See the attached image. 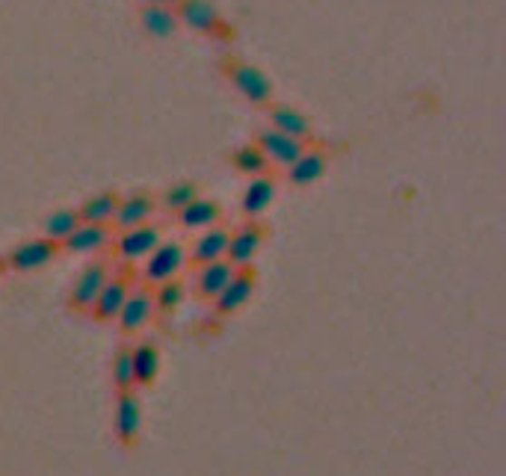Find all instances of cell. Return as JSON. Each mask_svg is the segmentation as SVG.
I'll list each match as a JSON object with an SVG mask.
<instances>
[{
    "label": "cell",
    "instance_id": "6da1fadb",
    "mask_svg": "<svg viewBox=\"0 0 506 476\" xmlns=\"http://www.w3.org/2000/svg\"><path fill=\"white\" fill-rule=\"evenodd\" d=\"M175 15H178V24H187L193 33H201V36H210L217 42L234 39L231 24L219 15V9L210 0H178Z\"/></svg>",
    "mask_w": 506,
    "mask_h": 476
},
{
    "label": "cell",
    "instance_id": "7a4b0ae2",
    "mask_svg": "<svg viewBox=\"0 0 506 476\" xmlns=\"http://www.w3.org/2000/svg\"><path fill=\"white\" fill-rule=\"evenodd\" d=\"M222 72L229 77V83L238 89V92L249 101L255 107H269L273 104V83H269V77L261 72V68H255L252 63L246 60H222Z\"/></svg>",
    "mask_w": 506,
    "mask_h": 476
},
{
    "label": "cell",
    "instance_id": "3957f363",
    "mask_svg": "<svg viewBox=\"0 0 506 476\" xmlns=\"http://www.w3.org/2000/svg\"><path fill=\"white\" fill-rule=\"evenodd\" d=\"M187 267V248L181 243H157L142 264V285H163L169 278H178V272Z\"/></svg>",
    "mask_w": 506,
    "mask_h": 476
},
{
    "label": "cell",
    "instance_id": "277c9868",
    "mask_svg": "<svg viewBox=\"0 0 506 476\" xmlns=\"http://www.w3.org/2000/svg\"><path fill=\"white\" fill-rule=\"evenodd\" d=\"M154 296L149 290H145V285H133L131 293H128V299L125 305H122V311L116 316V325H119V332L122 335H137L142 332L145 325H149L154 320Z\"/></svg>",
    "mask_w": 506,
    "mask_h": 476
},
{
    "label": "cell",
    "instance_id": "5b68a950",
    "mask_svg": "<svg viewBox=\"0 0 506 476\" xmlns=\"http://www.w3.org/2000/svg\"><path fill=\"white\" fill-rule=\"evenodd\" d=\"M56 252H60V246L48 237H33V240L18 243L13 252L6 257V269L13 272H36L44 269L48 264H54Z\"/></svg>",
    "mask_w": 506,
    "mask_h": 476
},
{
    "label": "cell",
    "instance_id": "8992f818",
    "mask_svg": "<svg viewBox=\"0 0 506 476\" xmlns=\"http://www.w3.org/2000/svg\"><path fill=\"white\" fill-rule=\"evenodd\" d=\"M131 272L125 276V272H116V276H107V281H104V287H101V293H98V299H95V305H92V314L95 316V323H116V316H119V311H122V305H125V299H128V293H131Z\"/></svg>",
    "mask_w": 506,
    "mask_h": 476
},
{
    "label": "cell",
    "instance_id": "52a82bcc",
    "mask_svg": "<svg viewBox=\"0 0 506 476\" xmlns=\"http://www.w3.org/2000/svg\"><path fill=\"white\" fill-rule=\"evenodd\" d=\"M142 426V405L133 391H119L116 396V414H112V432H116L122 447H133L140 438Z\"/></svg>",
    "mask_w": 506,
    "mask_h": 476
},
{
    "label": "cell",
    "instance_id": "ba28073f",
    "mask_svg": "<svg viewBox=\"0 0 506 476\" xmlns=\"http://www.w3.org/2000/svg\"><path fill=\"white\" fill-rule=\"evenodd\" d=\"M110 276V264L107 260H92L81 276H77L74 281V287L69 293V305H72V311H92V305L98 299V293L101 287H104V281Z\"/></svg>",
    "mask_w": 506,
    "mask_h": 476
},
{
    "label": "cell",
    "instance_id": "9c48e42d",
    "mask_svg": "<svg viewBox=\"0 0 506 476\" xmlns=\"http://www.w3.org/2000/svg\"><path fill=\"white\" fill-rule=\"evenodd\" d=\"M264 243V228L258 225L255 219H246L238 231H231V240H229V252H225V260H229L231 267L246 269L255 260L258 248Z\"/></svg>",
    "mask_w": 506,
    "mask_h": 476
},
{
    "label": "cell",
    "instance_id": "30bf717a",
    "mask_svg": "<svg viewBox=\"0 0 506 476\" xmlns=\"http://www.w3.org/2000/svg\"><path fill=\"white\" fill-rule=\"evenodd\" d=\"M255 287H258L255 272L252 269H238V272H234V278L222 287L219 296L213 299V314H217V316L238 314L243 305L252 299Z\"/></svg>",
    "mask_w": 506,
    "mask_h": 476
},
{
    "label": "cell",
    "instance_id": "8fae6325",
    "mask_svg": "<svg viewBox=\"0 0 506 476\" xmlns=\"http://www.w3.org/2000/svg\"><path fill=\"white\" fill-rule=\"evenodd\" d=\"M157 243H161V228L151 222L137 225V228H128L119 237H112V248H116L119 260H140L149 255Z\"/></svg>",
    "mask_w": 506,
    "mask_h": 476
},
{
    "label": "cell",
    "instance_id": "7c38bea8",
    "mask_svg": "<svg viewBox=\"0 0 506 476\" xmlns=\"http://www.w3.org/2000/svg\"><path fill=\"white\" fill-rule=\"evenodd\" d=\"M258 149H261V154L267 157V163H278V166H290L297 160V157L308 149V142H299L294 140V136H287V133H278L273 128H267L258 133Z\"/></svg>",
    "mask_w": 506,
    "mask_h": 476
},
{
    "label": "cell",
    "instance_id": "4fadbf2b",
    "mask_svg": "<svg viewBox=\"0 0 506 476\" xmlns=\"http://www.w3.org/2000/svg\"><path fill=\"white\" fill-rule=\"evenodd\" d=\"M229 240H231V231L222 228V225H213V228H205L199 234V240L190 246L187 252V264H213V260H222L225 252H229Z\"/></svg>",
    "mask_w": 506,
    "mask_h": 476
},
{
    "label": "cell",
    "instance_id": "5bb4252c",
    "mask_svg": "<svg viewBox=\"0 0 506 476\" xmlns=\"http://www.w3.org/2000/svg\"><path fill=\"white\" fill-rule=\"evenodd\" d=\"M154 210H157V201L151 196H145V192H133V196H128V199H119L112 225H116L119 231L137 228V225L151 222Z\"/></svg>",
    "mask_w": 506,
    "mask_h": 476
},
{
    "label": "cell",
    "instance_id": "9a60e30c",
    "mask_svg": "<svg viewBox=\"0 0 506 476\" xmlns=\"http://www.w3.org/2000/svg\"><path fill=\"white\" fill-rule=\"evenodd\" d=\"M267 119H269V128H273V131L294 136V140H299V142H308L314 136L311 121L290 104H269L267 107Z\"/></svg>",
    "mask_w": 506,
    "mask_h": 476
},
{
    "label": "cell",
    "instance_id": "2e32d148",
    "mask_svg": "<svg viewBox=\"0 0 506 476\" xmlns=\"http://www.w3.org/2000/svg\"><path fill=\"white\" fill-rule=\"evenodd\" d=\"M234 272H238V267H231L229 260H213V264H201L196 269V293L201 299H217L222 287L229 285V281L234 278Z\"/></svg>",
    "mask_w": 506,
    "mask_h": 476
},
{
    "label": "cell",
    "instance_id": "e0dca14e",
    "mask_svg": "<svg viewBox=\"0 0 506 476\" xmlns=\"http://www.w3.org/2000/svg\"><path fill=\"white\" fill-rule=\"evenodd\" d=\"M276 199V178L273 175H255L249 184L243 189V199H240V210L243 217H261V213L273 204Z\"/></svg>",
    "mask_w": 506,
    "mask_h": 476
},
{
    "label": "cell",
    "instance_id": "ac0fdd59",
    "mask_svg": "<svg viewBox=\"0 0 506 476\" xmlns=\"http://www.w3.org/2000/svg\"><path fill=\"white\" fill-rule=\"evenodd\" d=\"M112 243V231L110 225H89V222H81L74 228V234L69 240L63 243V248H69L74 255H92V252H101V248H107Z\"/></svg>",
    "mask_w": 506,
    "mask_h": 476
},
{
    "label": "cell",
    "instance_id": "d6986e66",
    "mask_svg": "<svg viewBox=\"0 0 506 476\" xmlns=\"http://www.w3.org/2000/svg\"><path fill=\"white\" fill-rule=\"evenodd\" d=\"M140 27L145 36L151 39H172L178 30V15L175 6H157V4H145L140 9Z\"/></svg>",
    "mask_w": 506,
    "mask_h": 476
},
{
    "label": "cell",
    "instance_id": "ffe728a7",
    "mask_svg": "<svg viewBox=\"0 0 506 476\" xmlns=\"http://www.w3.org/2000/svg\"><path fill=\"white\" fill-rule=\"evenodd\" d=\"M222 219V210L217 201L210 199H196L190 201L184 210H178V225L187 231H205V228H213V225H219Z\"/></svg>",
    "mask_w": 506,
    "mask_h": 476
},
{
    "label": "cell",
    "instance_id": "44dd1931",
    "mask_svg": "<svg viewBox=\"0 0 506 476\" xmlns=\"http://www.w3.org/2000/svg\"><path fill=\"white\" fill-rule=\"evenodd\" d=\"M323 172H326V154L320 149H306L287 166V180L294 187H311L323 178Z\"/></svg>",
    "mask_w": 506,
    "mask_h": 476
},
{
    "label": "cell",
    "instance_id": "7402d4cb",
    "mask_svg": "<svg viewBox=\"0 0 506 476\" xmlns=\"http://www.w3.org/2000/svg\"><path fill=\"white\" fill-rule=\"evenodd\" d=\"M133 358V388H149V384L157 379V370H161V353L151 340H142L131 349Z\"/></svg>",
    "mask_w": 506,
    "mask_h": 476
},
{
    "label": "cell",
    "instance_id": "603a6c76",
    "mask_svg": "<svg viewBox=\"0 0 506 476\" xmlns=\"http://www.w3.org/2000/svg\"><path fill=\"white\" fill-rule=\"evenodd\" d=\"M116 208H119V196L116 192H98V196L89 199L81 210V222L89 225H112V217H116Z\"/></svg>",
    "mask_w": 506,
    "mask_h": 476
},
{
    "label": "cell",
    "instance_id": "cb8c5ba5",
    "mask_svg": "<svg viewBox=\"0 0 506 476\" xmlns=\"http://www.w3.org/2000/svg\"><path fill=\"white\" fill-rule=\"evenodd\" d=\"M77 225H81V210L77 208L54 210V213H48V219H44V237L54 240L56 246H63L74 234Z\"/></svg>",
    "mask_w": 506,
    "mask_h": 476
},
{
    "label": "cell",
    "instance_id": "d4e9b609",
    "mask_svg": "<svg viewBox=\"0 0 506 476\" xmlns=\"http://www.w3.org/2000/svg\"><path fill=\"white\" fill-rule=\"evenodd\" d=\"M231 166L238 169V172L252 175V178L255 175H267V169H269L267 157L261 154L258 145H240V149L231 154Z\"/></svg>",
    "mask_w": 506,
    "mask_h": 476
},
{
    "label": "cell",
    "instance_id": "484cf974",
    "mask_svg": "<svg viewBox=\"0 0 506 476\" xmlns=\"http://www.w3.org/2000/svg\"><path fill=\"white\" fill-rule=\"evenodd\" d=\"M184 293H187V287H184V281H178V278H169V281H163V285H157L154 287V308L161 311V314H172L178 305L184 302Z\"/></svg>",
    "mask_w": 506,
    "mask_h": 476
},
{
    "label": "cell",
    "instance_id": "4316f807",
    "mask_svg": "<svg viewBox=\"0 0 506 476\" xmlns=\"http://www.w3.org/2000/svg\"><path fill=\"white\" fill-rule=\"evenodd\" d=\"M199 199V184H193V180H178V184L172 187H166L163 192V204H166V210H184L190 201H196Z\"/></svg>",
    "mask_w": 506,
    "mask_h": 476
},
{
    "label": "cell",
    "instance_id": "83f0119b",
    "mask_svg": "<svg viewBox=\"0 0 506 476\" xmlns=\"http://www.w3.org/2000/svg\"><path fill=\"white\" fill-rule=\"evenodd\" d=\"M112 384L116 391H133V358L131 349H119L112 358Z\"/></svg>",
    "mask_w": 506,
    "mask_h": 476
},
{
    "label": "cell",
    "instance_id": "f1b7e54d",
    "mask_svg": "<svg viewBox=\"0 0 506 476\" xmlns=\"http://www.w3.org/2000/svg\"><path fill=\"white\" fill-rule=\"evenodd\" d=\"M142 4H157V6H175L178 0H142Z\"/></svg>",
    "mask_w": 506,
    "mask_h": 476
},
{
    "label": "cell",
    "instance_id": "f546056e",
    "mask_svg": "<svg viewBox=\"0 0 506 476\" xmlns=\"http://www.w3.org/2000/svg\"><path fill=\"white\" fill-rule=\"evenodd\" d=\"M6 272V257H0V276Z\"/></svg>",
    "mask_w": 506,
    "mask_h": 476
}]
</instances>
